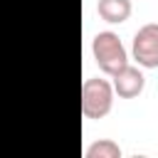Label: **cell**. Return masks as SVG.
Returning <instances> with one entry per match:
<instances>
[{
    "label": "cell",
    "mask_w": 158,
    "mask_h": 158,
    "mask_svg": "<svg viewBox=\"0 0 158 158\" xmlns=\"http://www.w3.org/2000/svg\"><path fill=\"white\" fill-rule=\"evenodd\" d=\"M91 52H94V59L99 64V69L109 77H114L116 72H121L126 64H128V54H126V47L123 42L118 40L116 32H99L91 42Z\"/></svg>",
    "instance_id": "cell-1"
},
{
    "label": "cell",
    "mask_w": 158,
    "mask_h": 158,
    "mask_svg": "<svg viewBox=\"0 0 158 158\" xmlns=\"http://www.w3.org/2000/svg\"><path fill=\"white\" fill-rule=\"evenodd\" d=\"M114 106V84L106 79H86L81 84V114L86 118H104Z\"/></svg>",
    "instance_id": "cell-2"
},
{
    "label": "cell",
    "mask_w": 158,
    "mask_h": 158,
    "mask_svg": "<svg viewBox=\"0 0 158 158\" xmlns=\"http://www.w3.org/2000/svg\"><path fill=\"white\" fill-rule=\"evenodd\" d=\"M133 59L146 69H158V22H148L133 35Z\"/></svg>",
    "instance_id": "cell-3"
},
{
    "label": "cell",
    "mask_w": 158,
    "mask_h": 158,
    "mask_svg": "<svg viewBox=\"0 0 158 158\" xmlns=\"http://www.w3.org/2000/svg\"><path fill=\"white\" fill-rule=\"evenodd\" d=\"M99 17L111 25H121L131 15V0H99Z\"/></svg>",
    "instance_id": "cell-5"
},
{
    "label": "cell",
    "mask_w": 158,
    "mask_h": 158,
    "mask_svg": "<svg viewBox=\"0 0 158 158\" xmlns=\"http://www.w3.org/2000/svg\"><path fill=\"white\" fill-rule=\"evenodd\" d=\"M84 156H86V158H121V148H118V143H116V141L104 138V141L91 143V146L86 148V153H84Z\"/></svg>",
    "instance_id": "cell-6"
},
{
    "label": "cell",
    "mask_w": 158,
    "mask_h": 158,
    "mask_svg": "<svg viewBox=\"0 0 158 158\" xmlns=\"http://www.w3.org/2000/svg\"><path fill=\"white\" fill-rule=\"evenodd\" d=\"M143 84H146V77L138 67H131L126 64L121 72L114 74V91L121 96V99H133L143 91Z\"/></svg>",
    "instance_id": "cell-4"
}]
</instances>
